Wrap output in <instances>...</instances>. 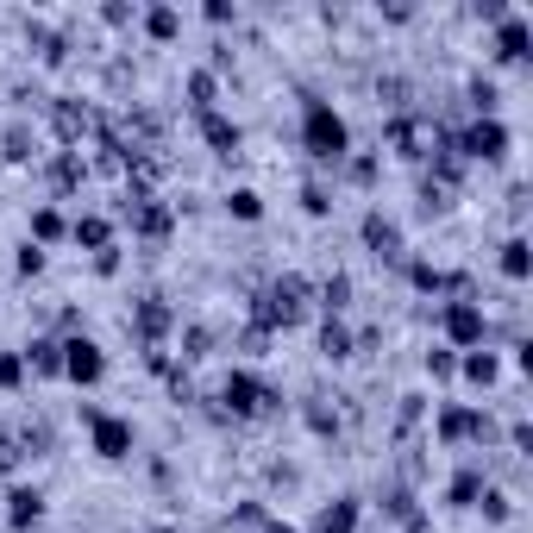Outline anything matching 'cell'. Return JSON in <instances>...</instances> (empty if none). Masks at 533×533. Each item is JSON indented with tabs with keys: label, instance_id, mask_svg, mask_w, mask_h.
Returning <instances> with one entry per match:
<instances>
[{
	"label": "cell",
	"instance_id": "cell-1",
	"mask_svg": "<svg viewBox=\"0 0 533 533\" xmlns=\"http://www.w3.org/2000/svg\"><path fill=\"white\" fill-rule=\"evenodd\" d=\"M301 151L327 170H339L345 157H352V126H345V113L333 101H320V95L301 101Z\"/></svg>",
	"mask_w": 533,
	"mask_h": 533
},
{
	"label": "cell",
	"instance_id": "cell-2",
	"mask_svg": "<svg viewBox=\"0 0 533 533\" xmlns=\"http://www.w3.org/2000/svg\"><path fill=\"white\" fill-rule=\"evenodd\" d=\"M439 333H446L452 352H477L483 333H490V320H483V301H471V295L446 301V308H439Z\"/></svg>",
	"mask_w": 533,
	"mask_h": 533
},
{
	"label": "cell",
	"instance_id": "cell-3",
	"mask_svg": "<svg viewBox=\"0 0 533 533\" xmlns=\"http://www.w3.org/2000/svg\"><path fill=\"white\" fill-rule=\"evenodd\" d=\"M82 421H88V439H95V458H107V465H120V458H132L138 433H132V421H126V414L82 408Z\"/></svg>",
	"mask_w": 533,
	"mask_h": 533
},
{
	"label": "cell",
	"instance_id": "cell-4",
	"mask_svg": "<svg viewBox=\"0 0 533 533\" xmlns=\"http://www.w3.org/2000/svg\"><path fill=\"white\" fill-rule=\"evenodd\" d=\"M301 314H308V283H301V276H276V283L264 289V301H258L264 333H270V327H295Z\"/></svg>",
	"mask_w": 533,
	"mask_h": 533
},
{
	"label": "cell",
	"instance_id": "cell-5",
	"mask_svg": "<svg viewBox=\"0 0 533 533\" xmlns=\"http://www.w3.org/2000/svg\"><path fill=\"white\" fill-rule=\"evenodd\" d=\"M220 402H226V414H239V421H258V414H276V389H264L258 377H251V370H233V377H226V389H220Z\"/></svg>",
	"mask_w": 533,
	"mask_h": 533
},
{
	"label": "cell",
	"instance_id": "cell-6",
	"mask_svg": "<svg viewBox=\"0 0 533 533\" xmlns=\"http://www.w3.org/2000/svg\"><path fill=\"white\" fill-rule=\"evenodd\" d=\"M433 439L439 446H483V439H490V421H483V408H458V402H446L439 408V421H433Z\"/></svg>",
	"mask_w": 533,
	"mask_h": 533
},
{
	"label": "cell",
	"instance_id": "cell-7",
	"mask_svg": "<svg viewBox=\"0 0 533 533\" xmlns=\"http://www.w3.org/2000/svg\"><path fill=\"white\" fill-rule=\"evenodd\" d=\"M63 377H69V383H82V389H95V383L107 377V352H101L95 339L69 333V339H63Z\"/></svg>",
	"mask_w": 533,
	"mask_h": 533
},
{
	"label": "cell",
	"instance_id": "cell-8",
	"mask_svg": "<svg viewBox=\"0 0 533 533\" xmlns=\"http://www.w3.org/2000/svg\"><path fill=\"white\" fill-rule=\"evenodd\" d=\"M458 151H465V157H483V164H496V157L508 151V126H502V120H477L465 138H458Z\"/></svg>",
	"mask_w": 533,
	"mask_h": 533
},
{
	"label": "cell",
	"instance_id": "cell-9",
	"mask_svg": "<svg viewBox=\"0 0 533 533\" xmlns=\"http://www.w3.org/2000/svg\"><path fill=\"white\" fill-rule=\"evenodd\" d=\"M32 521H44V490H38V483H13V490H7V527L26 533Z\"/></svg>",
	"mask_w": 533,
	"mask_h": 533
},
{
	"label": "cell",
	"instance_id": "cell-10",
	"mask_svg": "<svg viewBox=\"0 0 533 533\" xmlns=\"http://www.w3.org/2000/svg\"><path fill=\"white\" fill-rule=\"evenodd\" d=\"M195 126H201V138L214 145V157H233L239 151V120H226V113H195Z\"/></svg>",
	"mask_w": 533,
	"mask_h": 533
},
{
	"label": "cell",
	"instance_id": "cell-11",
	"mask_svg": "<svg viewBox=\"0 0 533 533\" xmlns=\"http://www.w3.org/2000/svg\"><path fill=\"white\" fill-rule=\"evenodd\" d=\"M19 358H26L32 377H63V339H51V333H38Z\"/></svg>",
	"mask_w": 533,
	"mask_h": 533
},
{
	"label": "cell",
	"instance_id": "cell-12",
	"mask_svg": "<svg viewBox=\"0 0 533 533\" xmlns=\"http://www.w3.org/2000/svg\"><path fill=\"white\" fill-rule=\"evenodd\" d=\"M364 245L377 251V258H402V226L389 214H364Z\"/></svg>",
	"mask_w": 533,
	"mask_h": 533
},
{
	"label": "cell",
	"instance_id": "cell-13",
	"mask_svg": "<svg viewBox=\"0 0 533 533\" xmlns=\"http://www.w3.org/2000/svg\"><path fill=\"white\" fill-rule=\"evenodd\" d=\"M0 157H7V164H32V157H38V132L26 120L0 126Z\"/></svg>",
	"mask_w": 533,
	"mask_h": 533
},
{
	"label": "cell",
	"instance_id": "cell-14",
	"mask_svg": "<svg viewBox=\"0 0 533 533\" xmlns=\"http://www.w3.org/2000/svg\"><path fill=\"white\" fill-rule=\"evenodd\" d=\"M51 126H57V138H63V151H76V138L88 132V107H76V101L63 95V101L51 107Z\"/></svg>",
	"mask_w": 533,
	"mask_h": 533
},
{
	"label": "cell",
	"instance_id": "cell-15",
	"mask_svg": "<svg viewBox=\"0 0 533 533\" xmlns=\"http://www.w3.org/2000/svg\"><path fill=\"white\" fill-rule=\"evenodd\" d=\"M308 533H358V502H352V496L327 502V508L314 515V527H308Z\"/></svg>",
	"mask_w": 533,
	"mask_h": 533
},
{
	"label": "cell",
	"instance_id": "cell-16",
	"mask_svg": "<svg viewBox=\"0 0 533 533\" xmlns=\"http://www.w3.org/2000/svg\"><path fill=\"white\" fill-rule=\"evenodd\" d=\"M496 57H502V63H521V57H527V19H521V13H508V19H502Z\"/></svg>",
	"mask_w": 533,
	"mask_h": 533
},
{
	"label": "cell",
	"instance_id": "cell-17",
	"mask_svg": "<svg viewBox=\"0 0 533 533\" xmlns=\"http://www.w3.org/2000/svg\"><path fill=\"white\" fill-rule=\"evenodd\" d=\"M69 239H76L82 251H107V245H113V226H107L101 214H82L76 226H69Z\"/></svg>",
	"mask_w": 533,
	"mask_h": 533
},
{
	"label": "cell",
	"instance_id": "cell-18",
	"mask_svg": "<svg viewBox=\"0 0 533 533\" xmlns=\"http://www.w3.org/2000/svg\"><path fill=\"white\" fill-rule=\"evenodd\" d=\"M458 370H465V383H477V389L502 383V364H496V352H483V345H477V352H465V364H458Z\"/></svg>",
	"mask_w": 533,
	"mask_h": 533
},
{
	"label": "cell",
	"instance_id": "cell-19",
	"mask_svg": "<svg viewBox=\"0 0 533 533\" xmlns=\"http://www.w3.org/2000/svg\"><path fill=\"white\" fill-rule=\"evenodd\" d=\"M138 26H145L157 44H170V38L182 32V13H176V7H145V13H138Z\"/></svg>",
	"mask_w": 533,
	"mask_h": 533
},
{
	"label": "cell",
	"instance_id": "cell-20",
	"mask_svg": "<svg viewBox=\"0 0 533 533\" xmlns=\"http://www.w3.org/2000/svg\"><path fill=\"white\" fill-rule=\"evenodd\" d=\"M214 95H220V76H214V69H189V107H195V113H214Z\"/></svg>",
	"mask_w": 533,
	"mask_h": 533
},
{
	"label": "cell",
	"instance_id": "cell-21",
	"mask_svg": "<svg viewBox=\"0 0 533 533\" xmlns=\"http://www.w3.org/2000/svg\"><path fill=\"white\" fill-rule=\"evenodd\" d=\"M477 496H483V471H477V465H465V471L452 477V490H446V502H452V508H471Z\"/></svg>",
	"mask_w": 533,
	"mask_h": 533
},
{
	"label": "cell",
	"instance_id": "cell-22",
	"mask_svg": "<svg viewBox=\"0 0 533 533\" xmlns=\"http://www.w3.org/2000/svg\"><path fill=\"white\" fill-rule=\"evenodd\" d=\"M527 270H533L527 239H508V245H502V276H508V283H527Z\"/></svg>",
	"mask_w": 533,
	"mask_h": 533
},
{
	"label": "cell",
	"instance_id": "cell-23",
	"mask_svg": "<svg viewBox=\"0 0 533 533\" xmlns=\"http://www.w3.org/2000/svg\"><path fill=\"white\" fill-rule=\"evenodd\" d=\"M226 214H233V220H264V195L258 189H233V195H226Z\"/></svg>",
	"mask_w": 533,
	"mask_h": 533
},
{
	"label": "cell",
	"instance_id": "cell-24",
	"mask_svg": "<svg viewBox=\"0 0 533 533\" xmlns=\"http://www.w3.org/2000/svg\"><path fill=\"white\" fill-rule=\"evenodd\" d=\"M51 182H57V195H69L82 182V151H63L57 164H51Z\"/></svg>",
	"mask_w": 533,
	"mask_h": 533
},
{
	"label": "cell",
	"instance_id": "cell-25",
	"mask_svg": "<svg viewBox=\"0 0 533 533\" xmlns=\"http://www.w3.org/2000/svg\"><path fill=\"white\" fill-rule=\"evenodd\" d=\"M320 352H327L333 364H339V358H352V333H345L339 320H327V327H320Z\"/></svg>",
	"mask_w": 533,
	"mask_h": 533
},
{
	"label": "cell",
	"instance_id": "cell-26",
	"mask_svg": "<svg viewBox=\"0 0 533 533\" xmlns=\"http://www.w3.org/2000/svg\"><path fill=\"white\" fill-rule=\"evenodd\" d=\"M320 308H352V276H327V283H320Z\"/></svg>",
	"mask_w": 533,
	"mask_h": 533
},
{
	"label": "cell",
	"instance_id": "cell-27",
	"mask_svg": "<svg viewBox=\"0 0 533 533\" xmlns=\"http://www.w3.org/2000/svg\"><path fill=\"white\" fill-rule=\"evenodd\" d=\"M32 245H51V239H63V214H57V207H38V214H32Z\"/></svg>",
	"mask_w": 533,
	"mask_h": 533
},
{
	"label": "cell",
	"instance_id": "cell-28",
	"mask_svg": "<svg viewBox=\"0 0 533 533\" xmlns=\"http://www.w3.org/2000/svg\"><path fill=\"white\" fill-rule=\"evenodd\" d=\"M427 377H439V383H452V377H458L452 345H433V352H427Z\"/></svg>",
	"mask_w": 533,
	"mask_h": 533
},
{
	"label": "cell",
	"instance_id": "cell-29",
	"mask_svg": "<svg viewBox=\"0 0 533 533\" xmlns=\"http://www.w3.org/2000/svg\"><path fill=\"white\" fill-rule=\"evenodd\" d=\"M301 207H308V214H333V189L327 182H308V189H301Z\"/></svg>",
	"mask_w": 533,
	"mask_h": 533
},
{
	"label": "cell",
	"instance_id": "cell-30",
	"mask_svg": "<svg viewBox=\"0 0 533 533\" xmlns=\"http://www.w3.org/2000/svg\"><path fill=\"white\" fill-rule=\"evenodd\" d=\"M26 383V358L19 352H0V389H19Z\"/></svg>",
	"mask_w": 533,
	"mask_h": 533
},
{
	"label": "cell",
	"instance_id": "cell-31",
	"mask_svg": "<svg viewBox=\"0 0 533 533\" xmlns=\"http://www.w3.org/2000/svg\"><path fill=\"white\" fill-rule=\"evenodd\" d=\"M19 458H26V452H19V439H13V433H0V477H13V471H19Z\"/></svg>",
	"mask_w": 533,
	"mask_h": 533
},
{
	"label": "cell",
	"instance_id": "cell-32",
	"mask_svg": "<svg viewBox=\"0 0 533 533\" xmlns=\"http://www.w3.org/2000/svg\"><path fill=\"white\" fill-rule=\"evenodd\" d=\"M345 170H352L358 189H370V182H377V157H345Z\"/></svg>",
	"mask_w": 533,
	"mask_h": 533
},
{
	"label": "cell",
	"instance_id": "cell-33",
	"mask_svg": "<svg viewBox=\"0 0 533 533\" xmlns=\"http://www.w3.org/2000/svg\"><path fill=\"white\" fill-rule=\"evenodd\" d=\"M44 270V245H19V276H38Z\"/></svg>",
	"mask_w": 533,
	"mask_h": 533
},
{
	"label": "cell",
	"instance_id": "cell-34",
	"mask_svg": "<svg viewBox=\"0 0 533 533\" xmlns=\"http://www.w3.org/2000/svg\"><path fill=\"white\" fill-rule=\"evenodd\" d=\"M95 270H101V276H113V270H120V245H107V251H95Z\"/></svg>",
	"mask_w": 533,
	"mask_h": 533
},
{
	"label": "cell",
	"instance_id": "cell-35",
	"mask_svg": "<svg viewBox=\"0 0 533 533\" xmlns=\"http://www.w3.org/2000/svg\"><path fill=\"white\" fill-rule=\"evenodd\" d=\"M264 533H295V527L289 521H264Z\"/></svg>",
	"mask_w": 533,
	"mask_h": 533
}]
</instances>
